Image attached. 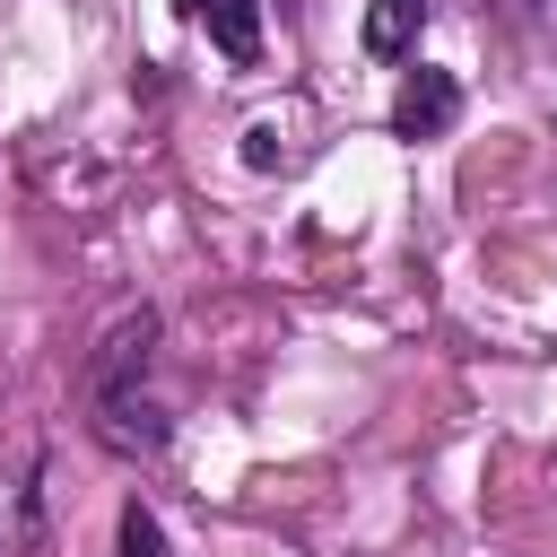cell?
Here are the masks:
<instances>
[{
  "label": "cell",
  "instance_id": "obj_1",
  "mask_svg": "<svg viewBox=\"0 0 557 557\" xmlns=\"http://www.w3.org/2000/svg\"><path fill=\"white\" fill-rule=\"evenodd\" d=\"M87 426H96V444L122 453V461H157V453L174 444V409H165V392H157V313H148V305L104 331V348H96V366H87Z\"/></svg>",
  "mask_w": 557,
  "mask_h": 557
},
{
  "label": "cell",
  "instance_id": "obj_2",
  "mask_svg": "<svg viewBox=\"0 0 557 557\" xmlns=\"http://www.w3.org/2000/svg\"><path fill=\"white\" fill-rule=\"evenodd\" d=\"M453 122H461V78H453L444 61H418V70H400V87H392V139L426 148V139H444Z\"/></svg>",
  "mask_w": 557,
  "mask_h": 557
},
{
  "label": "cell",
  "instance_id": "obj_3",
  "mask_svg": "<svg viewBox=\"0 0 557 557\" xmlns=\"http://www.w3.org/2000/svg\"><path fill=\"white\" fill-rule=\"evenodd\" d=\"M183 17L209 26V44H218L235 70L261 61V0H183Z\"/></svg>",
  "mask_w": 557,
  "mask_h": 557
},
{
  "label": "cell",
  "instance_id": "obj_4",
  "mask_svg": "<svg viewBox=\"0 0 557 557\" xmlns=\"http://www.w3.org/2000/svg\"><path fill=\"white\" fill-rule=\"evenodd\" d=\"M426 9H435V0H366V52H374V61H400V52H418V26H426Z\"/></svg>",
  "mask_w": 557,
  "mask_h": 557
},
{
  "label": "cell",
  "instance_id": "obj_5",
  "mask_svg": "<svg viewBox=\"0 0 557 557\" xmlns=\"http://www.w3.org/2000/svg\"><path fill=\"white\" fill-rule=\"evenodd\" d=\"M113 540H122V557H174V540H165V522H157V513H148L139 496L122 505V522H113Z\"/></svg>",
  "mask_w": 557,
  "mask_h": 557
},
{
  "label": "cell",
  "instance_id": "obj_6",
  "mask_svg": "<svg viewBox=\"0 0 557 557\" xmlns=\"http://www.w3.org/2000/svg\"><path fill=\"white\" fill-rule=\"evenodd\" d=\"M35 540V496L26 487H0V557H17Z\"/></svg>",
  "mask_w": 557,
  "mask_h": 557
},
{
  "label": "cell",
  "instance_id": "obj_7",
  "mask_svg": "<svg viewBox=\"0 0 557 557\" xmlns=\"http://www.w3.org/2000/svg\"><path fill=\"white\" fill-rule=\"evenodd\" d=\"M244 165H252V174L287 165V148H278V122H252V131H244Z\"/></svg>",
  "mask_w": 557,
  "mask_h": 557
}]
</instances>
